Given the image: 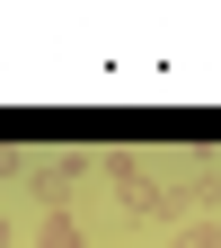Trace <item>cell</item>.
<instances>
[{
	"label": "cell",
	"instance_id": "5",
	"mask_svg": "<svg viewBox=\"0 0 221 248\" xmlns=\"http://www.w3.org/2000/svg\"><path fill=\"white\" fill-rule=\"evenodd\" d=\"M0 248H18V222H9V213H0Z\"/></svg>",
	"mask_w": 221,
	"mask_h": 248
},
{
	"label": "cell",
	"instance_id": "3",
	"mask_svg": "<svg viewBox=\"0 0 221 248\" xmlns=\"http://www.w3.org/2000/svg\"><path fill=\"white\" fill-rule=\"evenodd\" d=\"M36 248H88L80 239V213H44V222H36Z\"/></svg>",
	"mask_w": 221,
	"mask_h": 248
},
{
	"label": "cell",
	"instance_id": "1",
	"mask_svg": "<svg viewBox=\"0 0 221 248\" xmlns=\"http://www.w3.org/2000/svg\"><path fill=\"white\" fill-rule=\"evenodd\" d=\"M98 169L115 177V195H124V213H133V222H160V195H168V186L150 177L142 151H98Z\"/></svg>",
	"mask_w": 221,
	"mask_h": 248
},
{
	"label": "cell",
	"instance_id": "4",
	"mask_svg": "<svg viewBox=\"0 0 221 248\" xmlns=\"http://www.w3.org/2000/svg\"><path fill=\"white\" fill-rule=\"evenodd\" d=\"M177 248H221V213H195V222H177Z\"/></svg>",
	"mask_w": 221,
	"mask_h": 248
},
{
	"label": "cell",
	"instance_id": "2",
	"mask_svg": "<svg viewBox=\"0 0 221 248\" xmlns=\"http://www.w3.org/2000/svg\"><path fill=\"white\" fill-rule=\"evenodd\" d=\"M88 169H98V151H53V160H36V177H27V186H36L44 213H71V186H80Z\"/></svg>",
	"mask_w": 221,
	"mask_h": 248
}]
</instances>
